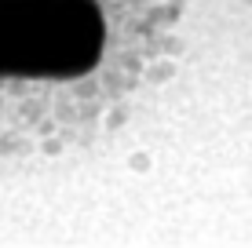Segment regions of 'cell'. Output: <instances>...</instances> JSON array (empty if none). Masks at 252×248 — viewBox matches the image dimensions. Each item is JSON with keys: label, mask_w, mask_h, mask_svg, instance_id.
<instances>
[{"label": "cell", "mask_w": 252, "mask_h": 248, "mask_svg": "<svg viewBox=\"0 0 252 248\" xmlns=\"http://www.w3.org/2000/svg\"><path fill=\"white\" fill-rule=\"evenodd\" d=\"M179 51L183 0H0V165L102 142Z\"/></svg>", "instance_id": "obj_1"}, {"label": "cell", "mask_w": 252, "mask_h": 248, "mask_svg": "<svg viewBox=\"0 0 252 248\" xmlns=\"http://www.w3.org/2000/svg\"><path fill=\"white\" fill-rule=\"evenodd\" d=\"M249 7H252V0H249Z\"/></svg>", "instance_id": "obj_2"}]
</instances>
